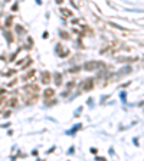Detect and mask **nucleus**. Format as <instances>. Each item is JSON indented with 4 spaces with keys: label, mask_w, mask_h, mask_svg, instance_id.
<instances>
[{
    "label": "nucleus",
    "mask_w": 144,
    "mask_h": 161,
    "mask_svg": "<svg viewBox=\"0 0 144 161\" xmlns=\"http://www.w3.org/2000/svg\"><path fill=\"white\" fill-rule=\"evenodd\" d=\"M98 66V62H88V63H85V68L86 69H95V68Z\"/></svg>",
    "instance_id": "1"
},
{
    "label": "nucleus",
    "mask_w": 144,
    "mask_h": 161,
    "mask_svg": "<svg viewBox=\"0 0 144 161\" xmlns=\"http://www.w3.org/2000/svg\"><path fill=\"white\" fill-rule=\"evenodd\" d=\"M91 88V82H88V84H85V89H89Z\"/></svg>",
    "instance_id": "2"
}]
</instances>
